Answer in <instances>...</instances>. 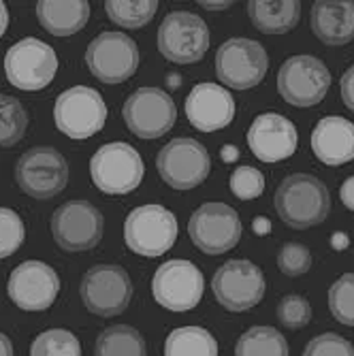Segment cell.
Masks as SVG:
<instances>
[{"label":"cell","mask_w":354,"mask_h":356,"mask_svg":"<svg viewBox=\"0 0 354 356\" xmlns=\"http://www.w3.org/2000/svg\"><path fill=\"white\" fill-rule=\"evenodd\" d=\"M30 356H81V343L67 329H49L35 337Z\"/></svg>","instance_id":"f546056e"},{"label":"cell","mask_w":354,"mask_h":356,"mask_svg":"<svg viewBox=\"0 0 354 356\" xmlns=\"http://www.w3.org/2000/svg\"><path fill=\"white\" fill-rule=\"evenodd\" d=\"M203 290L205 277L201 269L184 258L163 263L152 280V295L156 303L175 314L195 309L203 297Z\"/></svg>","instance_id":"52a82bcc"},{"label":"cell","mask_w":354,"mask_h":356,"mask_svg":"<svg viewBox=\"0 0 354 356\" xmlns=\"http://www.w3.org/2000/svg\"><path fill=\"white\" fill-rule=\"evenodd\" d=\"M5 73L11 86L24 92L47 88L58 73V56L41 39L26 37L9 47L5 56Z\"/></svg>","instance_id":"30bf717a"},{"label":"cell","mask_w":354,"mask_h":356,"mask_svg":"<svg viewBox=\"0 0 354 356\" xmlns=\"http://www.w3.org/2000/svg\"><path fill=\"white\" fill-rule=\"evenodd\" d=\"M15 181L32 199H54L69 184L67 158L51 145L30 147L17 160Z\"/></svg>","instance_id":"277c9868"},{"label":"cell","mask_w":354,"mask_h":356,"mask_svg":"<svg viewBox=\"0 0 354 356\" xmlns=\"http://www.w3.org/2000/svg\"><path fill=\"white\" fill-rule=\"evenodd\" d=\"M222 158L227 160V163H233V160L237 158V147H233V145L224 147V149H222Z\"/></svg>","instance_id":"7bdbcfd3"},{"label":"cell","mask_w":354,"mask_h":356,"mask_svg":"<svg viewBox=\"0 0 354 356\" xmlns=\"http://www.w3.org/2000/svg\"><path fill=\"white\" fill-rule=\"evenodd\" d=\"M312 30L325 45L354 41V0H318L312 7Z\"/></svg>","instance_id":"7402d4cb"},{"label":"cell","mask_w":354,"mask_h":356,"mask_svg":"<svg viewBox=\"0 0 354 356\" xmlns=\"http://www.w3.org/2000/svg\"><path fill=\"white\" fill-rule=\"evenodd\" d=\"M248 147L261 163H280L291 158L299 147L297 126L280 113L256 115L248 131Z\"/></svg>","instance_id":"d6986e66"},{"label":"cell","mask_w":354,"mask_h":356,"mask_svg":"<svg viewBox=\"0 0 354 356\" xmlns=\"http://www.w3.org/2000/svg\"><path fill=\"white\" fill-rule=\"evenodd\" d=\"M158 5V0H107L105 11L113 24L128 30H137L152 22Z\"/></svg>","instance_id":"83f0119b"},{"label":"cell","mask_w":354,"mask_h":356,"mask_svg":"<svg viewBox=\"0 0 354 356\" xmlns=\"http://www.w3.org/2000/svg\"><path fill=\"white\" fill-rule=\"evenodd\" d=\"M122 118L135 137L158 139L173 128L177 107L169 92L160 88H139L126 99Z\"/></svg>","instance_id":"4fadbf2b"},{"label":"cell","mask_w":354,"mask_h":356,"mask_svg":"<svg viewBox=\"0 0 354 356\" xmlns=\"http://www.w3.org/2000/svg\"><path fill=\"white\" fill-rule=\"evenodd\" d=\"M105 218L90 201H67L51 216V235L64 252H86L101 243Z\"/></svg>","instance_id":"2e32d148"},{"label":"cell","mask_w":354,"mask_h":356,"mask_svg":"<svg viewBox=\"0 0 354 356\" xmlns=\"http://www.w3.org/2000/svg\"><path fill=\"white\" fill-rule=\"evenodd\" d=\"M7 28H9V9L5 3H0V39H3Z\"/></svg>","instance_id":"f35d334b"},{"label":"cell","mask_w":354,"mask_h":356,"mask_svg":"<svg viewBox=\"0 0 354 356\" xmlns=\"http://www.w3.org/2000/svg\"><path fill=\"white\" fill-rule=\"evenodd\" d=\"M90 73L103 83H122L139 69V47L124 32H101L86 49Z\"/></svg>","instance_id":"e0dca14e"},{"label":"cell","mask_w":354,"mask_h":356,"mask_svg":"<svg viewBox=\"0 0 354 356\" xmlns=\"http://www.w3.org/2000/svg\"><path fill=\"white\" fill-rule=\"evenodd\" d=\"M277 320L284 329L299 331L309 325L312 320V305L301 295H286L277 303Z\"/></svg>","instance_id":"d6a6232c"},{"label":"cell","mask_w":354,"mask_h":356,"mask_svg":"<svg viewBox=\"0 0 354 356\" xmlns=\"http://www.w3.org/2000/svg\"><path fill=\"white\" fill-rule=\"evenodd\" d=\"M7 293L24 312H43L54 305L60 293V277L54 267L41 261H24L9 277Z\"/></svg>","instance_id":"ac0fdd59"},{"label":"cell","mask_w":354,"mask_h":356,"mask_svg":"<svg viewBox=\"0 0 354 356\" xmlns=\"http://www.w3.org/2000/svg\"><path fill=\"white\" fill-rule=\"evenodd\" d=\"M94 356H147L143 335L131 325L105 329L94 343Z\"/></svg>","instance_id":"d4e9b609"},{"label":"cell","mask_w":354,"mask_h":356,"mask_svg":"<svg viewBox=\"0 0 354 356\" xmlns=\"http://www.w3.org/2000/svg\"><path fill=\"white\" fill-rule=\"evenodd\" d=\"M186 118L201 133L227 128L235 118L233 94L216 83H197L186 96Z\"/></svg>","instance_id":"ffe728a7"},{"label":"cell","mask_w":354,"mask_h":356,"mask_svg":"<svg viewBox=\"0 0 354 356\" xmlns=\"http://www.w3.org/2000/svg\"><path fill=\"white\" fill-rule=\"evenodd\" d=\"M329 309L346 327H354V273H344L329 288Z\"/></svg>","instance_id":"4dcf8cb0"},{"label":"cell","mask_w":354,"mask_h":356,"mask_svg":"<svg viewBox=\"0 0 354 356\" xmlns=\"http://www.w3.org/2000/svg\"><path fill=\"white\" fill-rule=\"evenodd\" d=\"M265 273L259 265L243 258L224 263L211 280L216 301L229 312H248L256 307L265 297Z\"/></svg>","instance_id":"8fae6325"},{"label":"cell","mask_w":354,"mask_h":356,"mask_svg":"<svg viewBox=\"0 0 354 356\" xmlns=\"http://www.w3.org/2000/svg\"><path fill=\"white\" fill-rule=\"evenodd\" d=\"M303 356H354V346L337 333H323L305 346Z\"/></svg>","instance_id":"d590c367"},{"label":"cell","mask_w":354,"mask_h":356,"mask_svg":"<svg viewBox=\"0 0 354 356\" xmlns=\"http://www.w3.org/2000/svg\"><path fill=\"white\" fill-rule=\"evenodd\" d=\"M246 11L256 30L265 35H284L299 24L301 3L299 0H250Z\"/></svg>","instance_id":"cb8c5ba5"},{"label":"cell","mask_w":354,"mask_h":356,"mask_svg":"<svg viewBox=\"0 0 354 356\" xmlns=\"http://www.w3.org/2000/svg\"><path fill=\"white\" fill-rule=\"evenodd\" d=\"M312 252L303 243L288 241L280 248L277 252V267L284 275L288 277H299L309 271L312 267Z\"/></svg>","instance_id":"836d02e7"},{"label":"cell","mask_w":354,"mask_h":356,"mask_svg":"<svg viewBox=\"0 0 354 356\" xmlns=\"http://www.w3.org/2000/svg\"><path fill=\"white\" fill-rule=\"evenodd\" d=\"M339 199L350 211H354V175L344 179V184L339 188Z\"/></svg>","instance_id":"74e56055"},{"label":"cell","mask_w":354,"mask_h":356,"mask_svg":"<svg viewBox=\"0 0 354 356\" xmlns=\"http://www.w3.org/2000/svg\"><path fill=\"white\" fill-rule=\"evenodd\" d=\"M28 128V113L24 105L9 94H0V147L17 145Z\"/></svg>","instance_id":"f1b7e54d"},{"label":"cell","mask_w":354,"mask_h":356,"mask_svg":"<svg viewBox=\"0 0 354 356\" xmlns=\"http://www.w3.org/2000/svg\"><path fill=\"white\" fill-rule=\"evenodd\" d=\"M56 128L69 139H90L101 133L107 122V105L99 90L73 86L64 90L54 105Z\"/></svg>","instance_id":"3957f363"},{"label":"cell","mask_w":354,"mask_h":356,"mask_svg":"<svg viewBox=\"0 0 354 356\" xmlns=\"http://www.w3.org/2000/svg\"><path fill=\"white\" fill-rule=\"evenodd\" d=\"M90 175L94 186L105 194H131L145 175L141 154L124 141H113L96 149L90 160Z\"/></svg>","instance_id":"7a4b0ae2"},{"label":"cell","mask_w":354,"mask_h":356,"mask_svg":"<svg viewBox=\"0 0 354 356\" xmlns=\"http://www.w3.org/2000/svg\"><path fill=\"white\" fill-rule=\"evenodd\" d=\"M179 235L177 218L163 205H141L126 216L124 241L135 254L156 258L173 248Z\"/></svg>","instance_id":"5b68a950"},{"label":"cell","mask_w":354,"mask_h":356,"mask_svg":"<svg viewBox=\"0 0 354 356\" xmlns=\"http://www.w3.org/2000/svg\"><path fill=\"white\" fill-rule=\"evenodd\" d=\"M280 220L297 231L323 224L331 211V194L323 179L309 173L288 175L273 197Z\"/></svg>","instance_id":"6da1fadb"},{"label":"cell","mask_w":354,"mask_h":356,"mask_svg":"<svg viewBox=\"0 0 354 356\" xmlns=\"http://www.w3.org/2000/svg\"><path fill=\"white\" fill-rule=\"evenodd\" d=\"M235 356H288V341L273 327H252L237 339Z\"/></svg>","instance_id":"4316f807"},{"label":"cell","mask_w":354,"mask_h":356,"mask_svg":"<svg viewBox=\"0 0 354 356\" xmlns=\"http://www.w3.org/2000/svg\"><path fill=\"white\" fill-rule=\"evenodd\" d=\"M312 149L323 165L339 167L354 160V124L341 115H327L312 131Z\"/></svg>","instance_id":"44dd1931"},{"label":"cell","mask_w":354,"mask_h":356,"mask_svg":"<svg viewBox=\"0 0 354 356\" xmlns=\"http://www.w3.org/2000/svg\"><path fill=\"white\" fill-rule=\"evenodd\" d=\"M254 231L259 233V235H261V233L267 235V233L271 231V222H269L267 218H256V220H254Z\"/></svg>","instance_id":"60d3db41"},{"label":"cell","mask_w":354,"mask_h":356,"mask_svg":"<svg viewBox=\"0 0 354 356\" xmlns=\"http://www.w3.org/2000/svg\"><path fill=\"white\" fill-rule=\"evenodd\" d=\"M209 28L190 11L169 13L158 28V49L169 62L195 64L209 49Z\"/></svg>","instance_id":"9a60e30c"},{"label":"cell","mask_w":354,"mask_h":356,"mask_svg":"<svg viewBox=\"0 0 354 356\" xmlns=\"http://www.w3.org/2000/svg\"><path fill=\"white\" fill-rule=\"evenodd\" d=\"M269 69V56L259 41L235 37L216 51V75L231 90H250L259 86Z\"/></svg>","instance_id":"9c48e42d"},{"label":"cell","mask_w":354,"mask_h":356,"mask_svg":"<svg viewBox=\"0 0 354 356\" xmlns=\"http://www.w3.org/2000/svg\"><path fill=\"white\" fill-rule=\"evenodd\" d=\"M331 88V73L323 60L309 54L288 58L277 71L280 96L293 107H314Z\"/></svg>","instance_id":"ba28073f"},{"label":"cell","mask_w":354,"mask_h":356,"mask_svg":"<svg viewBox=\"0 0 354 356\" xmlns=\"http://www.w3.org/2000/svg\"><path fill=\"white\" fill-rule=\"evenodd\" d=\"M79 295L88 312L101 318L120 316L133 299V282L120 265H94L79 284Z\"/></svg>","instance_id":"8992f818"},{"label":"cell","mask_w":354,"mask_h":356,"mask_svg":"<svg viewBox=\"0 0 354 356\" xmlns=\"http://www.w3.org/2000/svg\"><path fill=\"white\" fill-rule=\"evenodd\" d=\"M199 5L203 9H209V11H220V9H229L233 3H231V0H222V3H207V0H201Z\"/></svg>","instance_id":"b9f144b4"},{"label":"cell","mask_w":354,"mask_h":356,"mask_svg":"<svg viewBox=\"0 0 354 356\" xmlns=\"http://www.w3.org/2000/svg\"><path fill=\"white\" fill-rule=\"evenodd\" d=\"M229 186H231V192L237 199L252 201V199H259L265 192V177L259 169L243 165V167H237L233 171Z\"/></svg>","instance_id":"e575fe53"},{"label":"cell","mask_w":354,"mask_h":356,"mask_svg":"<svg viewBox=\"0 0 354 356\" xmlns=\"http://www.w3.org/2000/svg\"><path fill=\"white\" fill-rule=\"evenodd\" d=\"M339 88H341V99H344L346 107H348L350 111H354V64L341 75Z\"/></svg>","instance_id":"8d00e7d4"},{"label":"cell","mask_w":354,"mask_h":356,"mask_svg":"<svg viewBox=\"0 0 354 356\" xmlns=\"http://www.w3.org/2000/svg\"><path fill=\"white\" fill-rule=\"evenodd\" d=\"M165 356H218V341L203 327H182L169 333Z\"/></svg>","instance_id":"484cf974"},{"label":"cell","mask_w":354,"mask_h":356,"mask_svg":"<svg viewBox=\"0 0 354 356\" xmlns=\"http://www.w3.org/2000/svg\"><path fill=\"white\" fill-rule=\"evenodd\" d=\"M39 24L54 37H71L90 19V3L86 0H41L37 3Z\"/></svg>","instance_id":"603a6c76"},{"label":"cell","mask_w":354,"mask_h":356,"mask_svg":"<svg viewBox=\"0 0 354 356\" xmlns=\"http://www.w3.org/2000/svg\"><path fill=\"white\" fill-rule=\"evenodd\" d=\"M26 241V226L19 213L0 207V261L13 256Z\"/></svg>","instance_id":"1f68e13d"},{"label":"cell","mask_w":354,"mask_h":356,"mask_svg":"<svg viewBox=\"0 0 354 356\" xmlns=\"http://www.w3.org/2000/svg\"><path fill=\"white\" fill-rule=\"evenodd\" d=\"M156 169L167 186L175 190H192L207 179L211 158L207 147L197 139L179 137L158 152Z\"/></svg>","instance_id":"7c38bea8"},{"label":"cell","mask_w":354,"mask_h":356,"mask_svg":"<svg viewBox=\"0 0 354 356\" xmlns=\"http://www.w3.org/2000/svg\"><path fill=\"white\" fill-rule=\"evenodd\" d=\"M0 356H13V343L5 333H0Z\"/></svg>","instance_id":"ab89813d"},{"label":"cell","mask_w":354,"mask_h":356,"mask_svg":"<svg viewBox=\"0 0 354 356\" xmlns=\"http://www.w3.org/2000/svg\"><path fill=\"white\" fill-rule=\"evenodd\" d=\"M239 213L227 203H203L188 220V235L203 254L220 256L241 239Z\"/></svg>","instance_id":"5bb4252c"}]
</instances>
